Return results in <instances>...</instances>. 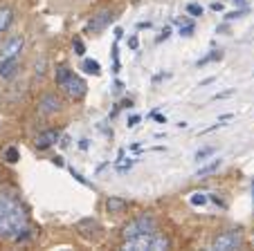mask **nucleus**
<instances>
[{"instance_id": "nucleus-21", "label": "nucleus", "mask_w": 254, "mask_h": 251, "mask_svg": "<svg viewBox=\"0 0 254 251\" xmlns=\"http://www.w3.org/2000/svg\"><path fill=\"white\" fill-rule=\"evenodd\" d=\"M221 58H223V54H221V52H211V54H207L205 58H200V61H198L196 65L200 67V65H207L209 61H221Z\"/></svg>"}, {"instance_id": "nucleus-25", "label": "nucleus", "mask_w": 254, "mask_h": 251, "mask_svg": "<svg viewBox=\"0 0 254 251\" xmlns=\"http://www.w3.org/2000/svg\"><path fill=\"white\" fill-rule=\"evenodd\" d=\"M70 173H72V177H74V180H77V182H79V184H83V186H88V182H86V177H83V175H79V173H77V171H74V168H70Z\"/></svg>"}, {"instance_id": "nucleus-31", "label": "nucleus", "mask_w": 254, "mask_h": 251, "mask_svg": "<svg viewBox=\"0 0 254 251\" xmlns=\"http://www.w3.org/2000/svg\"><path fill=\"white\" fill-rule=\"evenodd\" d=\"M232 2H234V5H243L245 0H232Z\"/></svg>"}, {"instance_id": "nucleus-1", "label": "nucleus", "mask_w": 254, "mask_h": 251, "mask_svg": "<svg viewBox=\"0 0 254 251\" xmlns=\"http://www.w3.org/2000/svg\"><path fill=\"white\" fill-rule=\"evenodd\" d=\"M27 211L11 195L0 193V238L25 240L27 238Z\"/></svg>"}, {"instance_id": "nucleus-30", "label": "nucleus", "mask_w": 254, "mask_h": 251, "mask_svg": "<svg viewBox=\"0 0 254 251\" xmlns=\"http://www.w3.org/2000/svg\"><path fill=\"white\" fill-rule=\"evenodd\" d=\"M128 45H130V48H133V50H135V48H137V38H135V36H133V38H130V41H128Z\"/></svg>"}, {"instance_id": "nucleus-23", "label": "nucleus", "mask_w": 254, "mask_h": 251, "mask_svg": "<svg viewBox=\"0 0 254 251\" xmlns=\"http://www.w3.org/2000/svg\"><path fill=\"white\" fill-rule=\"evenodd\" d=\"M72 48H74V54H77V56H83V54H86V48H83L81 38H77V41L72 43Z\"/></svg>"}, {"instance_id": "nucleus-4", "label": "nucleus", "mask_w": 254, "mask_h": 251, "mask_svg": "<svg viewBox=\"0 0 254 251\" xmlns=\"http://www.w3.org/2000/svg\"><path fill=\"white\" fill-rule=\"evenodd\" d=\"M241 245H243V236H241V231L230 229V231H223L214 238L211 249L214 251H234V249H241Z\"/></svg>"}, {"instance_id": "nucleus-17", "label": "nucleus", "mask_w": 254, "mask_h": 251, "mask_svg": "<svg viewBox=\"0 0 254 251\" xmlns=\"http://www.w3.org/2000/svg\"><path fill=\"white\" fill-rule=\"evenodd\" d=\"M70 74H72V70H67L65 65H59V67H57V72H54V79H57V83L61 86V83H63V81H65Z\"/></svg>"}, {"instance_id": "nucleus-14", "label": "nucleus", "mask_w": 254, "mask_h": 251, "mask_svg": "<svg viewBox=\"0 0 254 251\" xmlns=\"http://www.w3.org/2000/svg\"><path fill=\"white\" fill-rule=\"evenodd\" d=\"M218 166H221V159H214L211 164H207V166H202V168H198V171H196V177L211 175L214 171H218Z\"/></svg>"}, {"instance_id": "nucleus-13", "label": "nucleus", "mask_w": 254, "mask_h": 251, "mask_svg": "<svg viewBox=\"0 0 254 251\" xmlns=\"http://www.w3.org/2000/svg\"><path fill=\"white\" fill-rule=\"evenodd\" d=\"M11 20H14V11H11L9 7H0V34L9 27Z\"/></svg>"}, {"instance_id": "nucleus-16", "label": "nucleus", "mask_w": 254, "mask_h": 251, "mask_svg": "<svg viewBox=\"0 0 254 251\" xmlns=\"http://www.w3.org/2000/svg\"><path fill=\"white\" fill-rule=\"evenodd\" d=\"M130 166H133V159H130V157L126 159L124 152H120V159L115 161V168H117V171H120V173H126V171H130Z\"/></svg>"}, {"instance_id": "nucleus-15", "label": "nucleus", "mask_w": 254, "mask_h": 251, "mask_svg": "<svg viewBox=\"0 0 254 251\" xmlns=\"http://www.w3.org/2000/svg\"><path fill=\"white\" fill-rule=\"evenodd\" d=\"M83 72H88V74H92V76H99L101 65L97 61H92V58H86V61H83Z\"/></svg>"}, {"instance_id": "nucleus-5", "label": "nucleus", "mask_w": 254, "mask_h": 251, "mask_svg": "<svg viewBox=\"0 0 254 251\" xmlns=\"http://www.w3.org/2000/svg\"><path fill=\"white\" fill-rule=\"evenodd\" d=\"M61 90L65 92L70 99H81V97L86 95L88 86H86V81H83L81 76H77L74 72H72V74L61 83Z\"/></svg>"}, {"instance_id": "nucleus-9", "label": "nucleus", "mask_w": 254, "mask_h": 251, "mask_svg": "<svg viewBox=\"0 0 254 251\" xmlns=\"http://www.w3.org/2000/svg\"><path fill=\"white\" fill-rule=\"evenodd\" d=\"M77 231L81 233L83 238H88V240H90V238H95L97 233L101 231V227H99V222H97L95 218H83V220H79V222H77Z\"/></svg>"}, {"instance_id": "nucleus-12", "label": "nucleus", "mask_w": 254, "mask_h": 251, "mask_svg": "<svg viewBox=\"0 0 254 251\" xmlns=\"http://www.w3.org/2000/svg\"><path fill=\"white\" fill-rule=\"evenodd\" d=\"M126 206H128V202L122 198H115V195H111V198L106 200V211L108 213H124Z\"/></svg>"}, {"instance_id": "nucleus-6", "label": "nucleus", "mask_w": 254, "mask_h": 251, "mask_svg": "<svg viewBox=\"0 0 254 251\" xmlns=\"http://www.w3.org/2000/svg\"><path fill=\"white\" fill-rule=\"evenodd\" d=\"M111 20H113V11H108V9L99 11V14L92 16V20L86 25V34H97V32H101V29H106L108 25H111Z\"/></svg>"}, {"instance_id": "nucleus-10", "label": "nucleus", "mask_w": 254, "mask_h": 251, "mask_svg": "<svg viewBox=\"0 0 254 251\" xmlns=\"http://www.w3.org/2000/svg\"><path fill=\"white\" fill-rule=\"evenodd\" d=\"M61 110V99L57 95H45L43 99L39 101V112L41 114H54Z\"/></svg>"}, {"instance_id": "nucleus-18", "label": "nucleus", "mask_w": 254, "mask_h": 251, "mask_svg": "<svg viewBox=\"0 0 254 251\" xmlns=\"http://www.w3.org/2000/svg\"><path fill=\"white\" fill-rule=\"evenodd\" d=\"M5 159L9 161V164H16V161L20 159V152H18V148H16V146L5 148Z\"/></svg>"}, {"instance_id": "nucleus-22", "label": "nucleus", "mask_w": 254, "mask_h": 251, "mask_svg": "<svg viewBox=\"0 0 254 251\" xmlns=\"http://www.w3.org/2000/svg\"><path fill=\"white\" fill-rule=\"evenodd\" d=\"M216 152V148H202V151H198L196 152V159L198 161H202V159H207V157H211Z\"/></svg>"}, {"instance_id": "nucleus-8", "label": "nucleus", "mask_w": 254, "mask_h": 251, "mask_svg": "<svg viewBox=\"0 0 254 251\" xmlns=\"http://www.w3.org/2000/svg\"><path fill=\"white\" fill-rule=\"evenodd\" d=\"M23 36H11L5 45H2V58H18V54L23 52Z\"/></svg>"}, {"instance_id": "nucleus-11", "label": "nucleus", "mask_w": 254, "mask_h": 251, "mask_svg": "<svg viewBox=\"0 0 254 251\" xmlns=\"http://www.w3.org/2000/svg\"><path fill=\"white\" fill-rule=\"evenodd\" d=\"M18 70V61L16 58H2L0 61V79H11Z\"/></svg>"}, {"instance_id": "nucleus-3", "label": "nucleus", "mask_w": 254, "mask_h": 251, "mask_svg": "<svg viewBox=\"0 0 254 251\" xmlns=\"http://www.w3.org/2000/svg\"><path fill=\"white\" fill-rule=\"evenodd\" d=\"M153 231H158V222H155L153 215L144 213V215H137L135 220H130V222L124 227L122 236H124V240H128V238L142 236V233H153Z\"/></svg>"}, {"instance_id": "nucleus-32", "label": "nucleus", "mask_w": 254, "mask_h": 251, "mask_svg": "<svg viewBox=\"0 0 254 251\" xmlns=\"http://www.w3.org/2000/svg\"><path fill=\"white\" fill-rule=\"evenodd\" d=\"M252 195H254V184H252Z\"/></svg>"}, {"instance_id": "nucleus-26", "label": "nucleus", "mask_w": 254, "mask_h": 251, "mask_svg": "<svg viewBox=\"0 0 254 251\" xmlns=\"http://www.w3.org/2000/svg\"><path fill=\"white\" fill-rule=\"evenodd\" d=\"M137 123H139V117H137V114H133V117L128 119V123H126V126H128V128H135Z\"/></svg>"}, {"instance_id": "nucleus-24", "label": "nucleus", "mask_w": 254, "mask_h": 251, "mask_svg": "<svg viewBox=\"0 0 254 251\" xmlns=\"http://www.w3.org/2000/svg\"><path fill=\"white\" fill-rule=\"evenodd\" d=\"M187 11H189L191 16H202V7H200V5H196V2L187 5Z\"/></svg>"}, {"instance_id": "nucleus-19", "label": "nucleus", "mask_w": 254, "mask_h": 251, "mask_svg": "<svg viewBox=\"0 0 254 251\" xmlns=\"http://www.w3.org/2000/svg\"><path fill=\"white\" fill-rule=\"evenodd\" d=\"M207 200H209V195L207 193H193L189 202H191L193 206H202V204H207Z\"/></svg>"}, {"instance_id": "nucleus-27", "label": "nucleus", "mask_w": 254, "mask_h": 251, "mask_svg": "<svg viewBox=\"0 0 254 251\" xmlns=\"http://www.w3.org/2000/svg\"><path fill=\"white\" fill-rule=\"evenodd\" d=\"M243 16V11H232V14H227V20H234V18H241Z\"/></svg>"}, {"instance_id": "nucleus-29", "label": "nucleus", "mask_w": 254, "mask_h": 251, "mask_svg": "<svg viewBox=\"0 0 254 251\" xmlns=\"http://www.w3.org/2000/svg\"><path fill=\"white\" fill-rule=\"evenodd\" d=\"M211 9H214V11H223V5H221V2H214V5H211Z\"/></svg>"}, {"instance_id": "nucleus-28", "label": "nucleus", "mask_w": 254, "mask_h": 251, "mask_svg": "<svg viewBox=\"0 0 254 251\" xmlns=\"http://www.w3.org/2000/svg\"><path fill=\"white\" fill-rule=\"evenodd\" d=\"M169 36H171V29H169V27H164L162 36H160V38H158V41H164V38H169Z\"/></svg>"}, {"instance_id": "nucleus-2", "label": "nucleus", "mask_w": 254, "mask_h": 251, "mask_svg": "<svg viewBox=\"0 0 254 251\" xmlns=\"http://www.w3.org/2000/svg\"><path fill=\"white\" fill-rule=\"evenodd\" d=\"M171 247L167 236H160V233H142V236L128 238L124 242L126 251H167Z\"/></svg>"}, {"instance_id": "nucleus-7", "label": "nucleus", "mask_w": 254, "mask_h": 251, "mask_svg": "<svg viewBox=\"0 0 254 251\" xmlns=\"http://www.w3.org/2000/svg\"><path fill=\"white\" fill-rule=\"evenodd\" d=\"M59 137H61V133L54 128L50 130H43V133L36 135V139H34V146L39 148V151H48V148H52L54 144L59 142Z\"/></svg>"}, {"instance_id": "nucleus-20", "label": "nucleus", "mask_w": 254, "mask_h": 251, "mask_svg": "<svg viewBox=\"0 0 254 251\" xmlns=\"http://www.w3.org/2000/svg\"><path fill=\"white\" fill-rule=\"evenodd\" d=\"M178 23H180V36H191L193 23H189V20H178Z\"/></svg>"}]
</instances>
